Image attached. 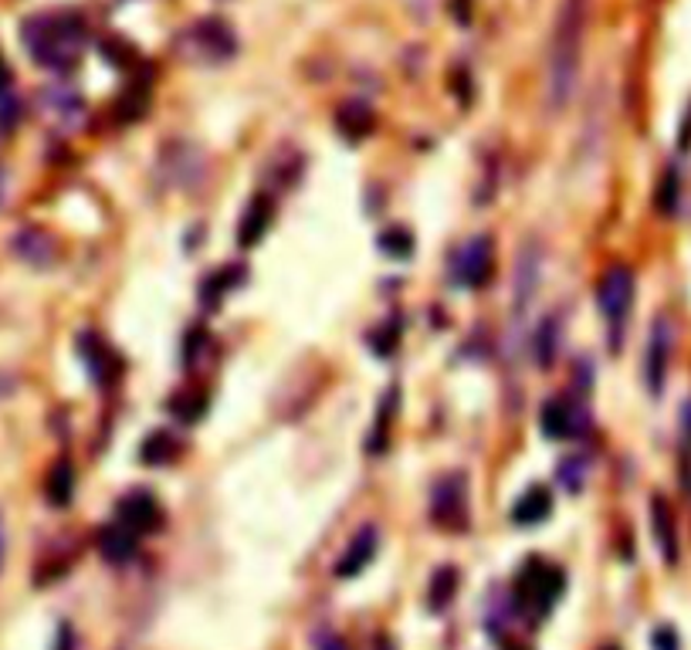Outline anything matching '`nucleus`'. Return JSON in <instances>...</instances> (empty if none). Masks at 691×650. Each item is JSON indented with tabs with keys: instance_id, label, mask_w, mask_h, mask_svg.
Masks as SVG:
<instances>
[{
	"instance_id": "obj_1",
	"label": "nucleus",
	"mask_w": 691,
	"mask_h": 650,
	"mask_svg": "<svg viewBox=\"0 0 691 650\" xmlns=\"http://www.w3.org/2000/svg\"><path fill=\"white\" fill-rule=\"evenodd\" d=\"M583 31H587V4H583V0H566L559 18H556V31H553V44H549L546 98H549L553 113L566 108L576 95L579 62H583Z\"/></svg>"
},
{
	"instance_id": "obj_2",
	"label": "nucleus",
	"mask_w": 691,
	"mask_h": 650,
	"mask_svg": "<svg viewBox=\"0 0 691 650\" xmlns=\"http://www.w3.org/2000/svg\"><path fill=\"white\" fill-rule=\"evenodd\" d=\"M24 48L41 69L72 72L85 51V21L78 14H34L21 28Z\"/></svg>"
},
{
	"instance_id": "obj_3",
	"label": "nucleus",
	"mask_w": 691,
	"mask_h": 650,
	"mask_svg": "<svg viewBox=\"0 0 691 650\" xmlns=\"http://www.w3.org/2000/svg\"><path fill=\"white\" fill-rule=\"evenodd\" d=\"M566 589V573L543 559H528L512 586V607L528 617H546Z\"/></svg>"
},
{
	"instance_id": "obj_4",
	"label": "nucleus",
	"mask_w": 691,
	"mask_h": 650,
	"mask_svg": "<svg viewBox=\"0 0 691 650\" xmlns=\"http://www.w3.org/2000/svg\"><path fill=\"white\" fill-rule=\"evenodd\" d=\"M634 292H637V282L627 264H610L604 271L600 289H597V305L610 325V349H620L624 322L630 318V308H634Z\"/></svg>"
},
{
	"instance_id": "obj_5",
	"label": "nucleus",
	"mask_w": 691,
	"mask_h": 650,
	"mask_svg": "<svg viewBox=\"0 0 691 650\" xmlns=\"http://www.w3.org/2000/svg\"><path fill=\"white\" fill-rule=\"evenodd\" d=\"M495 271V241L489 234H474L454 251L451 261V282L461 289H482L489 285Z\"/></svg>"
},
{
	"instance_id": "obj_6",
	"label": "nucleus",
	"mask_w": 691,
	"mask_h": 650,
	"mask_svg": "<svg viewBox=\"0 0 691 650\" xmlns=\"http://www.w3.org/2000/svg\"><path fill=\"white\" fill-rule=\"evenodd\" d=\"M180 48H187V54H193L200 62H228L238 51V38L221 18H203L193 28H187Z\"/></svg>"
},
{
	"instance_id": "obj_7",
	"label": "nucleus",
	"mask_w": 691,
	"mask_h": 650,
	"mask_svg": "<svg viewBox=\"0 0 691 650\" xmlns=\"http://www.w3.org/2000/svg\"><path fill=\"white\" fill-rule=\"evenodd\" d=\"M671 353H674V325L668 315H658L651 322V336H648V349H645V384L651 397H661L664 379L671 369Z\"/></svg>"
},
{
	"instance_id": "obj_8",
	"label": "nucleus",
	"mask_w": 691,
	"mask_h": 650,
	"mask_svg": "<svg viewBox=\"0 0 691 650\" xmlns=\"http://www.w3.org/2000/svg\"><path fill=\"white\" fill-rule=\"evenodd\" d=\"M431 515L448 532H461L468 525V481H464V474H444L435 484Z\"/></svg>"
},
{
	"instance_id": "obj_9",
	"label": "nucleus",
	"mask_w": 691,
	"mask_h": 650,
	"mask_svg": "<svg viewBox=\"0 0 691 650\" xmlns=\"http://www.w3.org/2000/svg\"><path fill=\"white\" fill-rule=\"evenodd\" d=\"M540 423H543L546 438L569 441V438H579V433H587L590 413H587V407L569 400V397H553V400H546V407L540 413Z\"/></svg>"
},
{
	"instance_id": "obj_10",
	"label": "nucleus",
	"mask_w": 691,
	"mask_h": 650,
	"mask_svg": "<svg viewBox=\"0 0 691 650\" xmlns=\"http://www.w3.org/2000/svg\"><path fill=\"white\" fill-rule=\"evenodd\" d=\"M159 167H164V177L174 187H184V190L203 180V156L190 143H170L164 156H159Z\"/></svg>"
},
{
	"instance_id": "obj_11",
	"label": "nucleus",
	"mask_w": 691,
	"mask_h": 650,
	"mask_svg": "<svg viewBox=\"0 0 691 650\" xmlns=\"http://www.w3.org/2000/svg\"><path fill=\"white\" fill-rule=\"evenodd\" d=\"M41 113L62 129H78L85 123V98L69 85H48L41 92Z\"/></svg>"
},
{
	"instance_id": "obj_12",
	"label": "nucleus",
	"mask_w": 691,
	"mask_h": 650,
	"mask_svg": "<svg viewBox=\"0 0 691 650\" xmlns=\"http://www.w3.org/2000/svg\"><path fill=\"white\" fill-rule=\"evenodd\" d=\"M116 522H123L136 535H146V532L159 528V522H164V509H159V502L149 492H129L116 505Z\"/></svg>"
},
{
	"instance_id": "obj_13",
	"label": "nucleus",
	"mask_w": 691,
	"mask_h": 650,
	"mask_svg": "<svg viewBox=\"0 0 691 650\" xmlns=\"http://www.w3.org/2000/svg\"><path fill=\"white\" fill-rule=\"evenodd\" d=\"M78 356H82L88 376L95 379L98 387H109L113 379H119V373H123L119 356H116L109 346H105L98 336H92V333H82V336H78Z\"/></svg>"
},
{
	"instance_id": "obj_14",
	"label": "nucleus",
	"mask_w": 691,
	"mask_h": 650,
	"mask_svg": "<svg viewBox=\"0 0 691 650\" xmlns=\"http://www.w3.org/2000/svg\"><path fill=\"white\" fill-rule=\"evenodd\" d=\"M377 546H380V532H377L374 525H363V528L353 535V542L346 546V553L339 556V563H336V576H339V579H353V576H359L369 563H374Z\"/></svg>"
},
{
	"instance_id": "obj_15",
	"label": "nucleus",
	"mask_w": 691,
	"mask_h": 650,
	"mask_svg": "<svg viewBox=\"0 0 691 650\" xmlns=\"http://www.w3.org/2000/svg\"><path fill=\"white\" fill-rule=\"evenodd\" d=\"M136 532L126 528L123 522H109L105 528H98L95 535V546H98V556L105 563H113V566H123L136 556Z\"/></svg>"
},
{
	"instance_id": "obj_16",
	"label": "nucleus",
	"mask_w": 691,
	"mask_h": 650,
	"mask_svg": "<svg viewBox=\"0 0 691 650\" xmlns=\"http://www.w3.org/2000/svg\"><path fill=\"white\" fill-rule=\"evenodd\" d=\"M272 217H275V200H272V197H264V193H258V197L248 203V210H244V217H241V224H238V241H241V248H254V244L264 238V231H269Z\"/></svg>"
},
{
	"instance_id": "obj_17",
	"label": "nucleus",
	"mask_w": 691,
	"mask_h": 650,
	"mask_svg": "<svg viewBox=\"0 0 691 650\" xmlns=\"http://www.w3.org/2000/svg\"><path fill=\"white\" fill-rule=\"evenodd\" d=\"M651 528H655V542H658V549H661V559L668 566H674L678 563V525H674L671 505L661 495L651 499Z\"/></svg>"
},
{
	"instance_id": "obj_18",
	"label": "nucleus",
	"mask_w": 691,
	"mask_h": 650,
	"mask_svg": "<svg viewBox=\"0 0 691 650\" xmlns=\"http://www.w3.org/2000/svg\"><path fill=\"white\" fill-rule=\"evenodd\" d=\"M11 251L34 268H48L51 261H55V238L38 231V228H24L11 238Z\"/></svg>"
},
{
	"instance_id": "obj_19",
	"label": "nucleus",
	"mask_w": 691,
	"mask_h": 650,
	"mask_svg": "<svg viewBox=\"0 0 691 650\" xmlns=\"http://www.w3.org/2000/svg\"><path fill=\"white\" fill-rule=\"evenodd\" d=\"M553 515V495L546 492L543 484L528 488V492L512 505V522L528 528V525H543L546 518Z\"/></svg>"
},
{
	"instance_id": "obj_20",
	"label": "nucleus",
	"mask_w": 691,
	"mask_h": 650,
	"mask_svg": "<svg viewBox=\"0 0 691 650\" xmlns=\"http://www.w3.org/2000/svg\"><path fill=\"white\" fill-rule=\"evenodd\" d=\"M339 133L346 136V139H353V143H359V139H366L369 133H374V126H377V119H374V108H369L366 102H346L343 108H339Z\"/></svg>"
},
{
	"instance_id": "obj_21",
	"label": "nucleus",
	"mask_w": 691,
	"mask_h": 650,
	"mask_svg": "<svg viewBox=\"0 0 691 650\" xmlns=\"http://www.w3.org/2000/svg\"><path fill=\"white\" fill-rule=\"evenodd\" d=\"M556 346H559V315H546L540 325H536V333H533V356L543 369L553 366L556 359Z\"/></svg>"
},
{
	"instance_id": "obj_22",
	"label": "nucleus",
	"mask_w": 691,
	"mask_h": 650,
	"mask_svg": "<svg viewBox=\"0 0 691 650\" xmlns=\"http://www.w3.org/2000/svg\"><path fill=\"white\" fill-rule=\"evenodd\" d=\"M177 454H180V444H177L174 433H167V430L149 433V438L143 441V448H139V458L146 464H153V468H164V464L177 461Z\"/></svg>"
},
{
	"instance_id": "obj_23",
	"label": "nucleus",
	"mask_w": 691,
	"mask_h": 650,
	"mask_svg": "<svg viewBox=\"0 0 691 650\" xmlns=\"http://www.w3.org/2000/svg\"><path fill=\"white\" fill-rule=\"evenodd\" d=\"M458 569L454 566H441L435 576H431V586H428V610L431 614H441L451 600H454V593H458Z\"/></svg>"
},
{
	"instance_id": "obj_24",
	"label": "nucleus",
	"mask_w": 691,
	"mask_h": 650,
	"mask_svg": "<svg viewBox=\"0 0 691 650\" xmlns=\"http://www.w3.org/2000/svg\"><path fill=\"white\" fill-rule=\"evenodd\" d=\"M72 495H75V471H72L69 461H59L48 474V502L65 509L72 502Z\"/></svg>"
},
{
	"instance_id": "obj_25",
	"label": "nucleus",
	"mask_w": 691,
	"mask_h": 650,
	"mask_svg": "<svg viewBox=\"0 0 691 650\" xmlns=\"http://www.w3.org/2000/svg\"><path fill=\"white\" fill-rule=\"evenodd\" d=\"M241 268H221L218 275H207V282L200 285V298L207 302V308H218V302L241 282Z\"/></svg>"
},
{
	"instance_id": "obj_26",
	"label": "nucleus",
	"mask_w": 691,
	"mask_h": 650,
	"mask_svg": "<svg viewBox=\"0 0 691 650\" xmlns=\"http://www.w3.org/2000/svg\"><path fill=\"white\" fill-rule=\"evenodd\" d=\"M394 407H397V390H390V394L384 397V403H380L377 427L369 430V444H366L369 454H380V451L387 448V441H390V423H394Z\"/></svg>"
},
{
	"instance_id": "obj_27",
	"label": "nucleus",
	"mask_w": 691,
	"mask_h": 650,
	"mask_svg": "<svg viewBox=\"0 0 691 650\" xmlns=\"http://www.w3.org/2000/svg\"><path fill=\"white\" fill-rule=\"evenodd\" d=\"M590 478V461L583 458V454H569V458H563L559 461V468H556V481L566 488V492H579L583 488V481Z\"/></svg>"
},
{
	"instance_id": "obj_28",
	"label": "nucleus",
	"mask_w": 691,
	"mask_h": 650,
	"mask_svg": "<svg viewBox=\"0 0 691 650\" xmlns=\"http://www.w3.org/2000/svg\"><path fill=\"white\" fill-rule=\"evenodd\" d=\"M170 413L184 423H197L207 413V394L203 390H184L170 400Z\"/></svg>"
},
{
	"instance_id": "obj_29",
	"label": "nucleus",
	"mask_w": 691,
	"mask_h": 650,
	"mask_svg": "<svg viewBox=\"0 0 691 650\" xmlns=\"http://www.w3.org/2000/svg\"><path fill=\"white\" fill-rule=\"evenodd\" d=\"M146 108H149V88L146 85H133V88H126L119 95L116 116H119V123H133V119H139L146 113Z\"/></svg>"
},
{
	"instance_id": "obj_30",
	"label": "nucleus",
	"mask_w": 691,
	"mask_h": 650,
	"mask_svg": "<svg viewBox=\"0 0 691 650\" xmlns=\"http://www.w3.org/2000/svg\"><path fill=\"white\" fill-rule=\"evenodd\" d=\"M377 244H380V251H384L387 258H410V254H413V234L404 231V228L384 231V234L377 238Z\"/></svg>"
},
{
	"instance_id": "obj_31",
	"label": "nucleus",
	"mask_w": 691,
	"mask_h": 650,
	"mask_svg": "<svg viewBox=\"0 0 691 650\" xmlns=\"http://www.w3.org/2000/svg\"><path fill=\"white\" fill-rule=\"evenodd\" d=\"M681 481L691 495V400L681 407Z\"/></svg>"
},
{
	"instance_id": "obj_32",
	"label": "nucleus",
	"mask_w": 691,
	"mask_h": 650,
	"mask_svg": "<svg viewBox=\"0 0 691 650\" xmlns=\"http://www.w3.org/2000/svg\"><path fill=\"white\" fill-rule=\"evenodd\" d=\"M678 193H681V187H678V170L671 167V170L664 174L661 187H658V207H661L664 213H671V210L678 207Z\"/></svg>"
},
{
	"instance_id": "obj_33",
	"label": "nucleus",
	"mask_w": 691,
	"mask_h": 650,
	"mask_svg": "<svg viewBox=\"0 0 691 650\" xmlns=\"http://www.w3.org/2000/svg\"><path fill=\"white\" fill-rule=\"evenodd\" d=\"M397 333H394V325H384V329H377L374 336H369V346H374L380 356H390L394 353V346H397Z\"/></svg>"
},
{
	"instance_id": "obj_34",
	"label": "nucleus",
	"mask_w": 691,
	"mask_h": 650,
	"mask_svg": "<svg viewBox=\"0 0 691 650\" xmlns=\"http://www.w3.org/2000/svg\"><path fill=\"white\" fill-rule=\"evenodd\" d=\"M102 51L109 54L113 65H133V62H129V59H133V48H129V44H123V41H105V44H102Z\"/></svg>"
},
{
	"instance_id": "obj_35",
	"label": "nucleus",
	"mask_w": 691,
	"mask_h": 650,
	"mask_svg": "<svg viewBox=\"0 0 691 650\" xmlns=\"http://www.w3.org/2000/svg\"><path fill=\"white\" fill-rule=\"evenodd\" d=\"M651 643H655V650H681L678 647V633L671 627H658L655 637H651Z\"/></svg>"
},
{
	"instance_id": "obj_36",
	"label": "nucleus",
	"mask_w": 691,
	"mask_h": 650,
	"mask_svg": "<svg viewBox=\"0 0 691 650\" xmlns=\"http://www.w3.org/2000/svg\"><path fill=\"white\" fill-rule=\"evenodd\" d=\"M200 346H203V329H190V336H187V346H184L187 366H193V363H197V356H200Z\"/></svg>"
},
{
	"instance_id": "obj_37",
	"label": "nucleus",
	"mask_w": 691,
	"mask_h": 650,
	"mask_svg": "<svg viewBox=\"0 0 691 650\" xmlns=\"http://www.w3.org/2000/svg\"><path fill=\"white\" fill-rule=\"evenodd\" d=\"M315 650H349V647H346V640H339L336 633L323 630V633L315 637Z\"/></svg>"
},
{
	"instance_id": "obj_38",
	"label": "nucleus",
	"mask_w": 691,
	"mask_h": 650,
	"mask_svg": "<svg viewBox=\"0 0 691 650\" xmlns=\"http://www.w3.org/2000/svg\"><path fill=\"white\" fill-rule=\"evenodd\" d=\"M4 92H11V69L4 62V54H0V95H4Z\"/></svg>"
},
{
	"instance_id": "obj_39",
	"label": "nucleus",
	"mask_w": 691,
	"mask_h": 650,
	"mask_svg": "<svg viewBox=\"0 0 691 650\" xmlns=\"http://www.w3.org/2000/svg\"><path fill=\"white\" fill-rule=\"evenodd\" d=\"M55 650H72V633H69V627L59 630V647H55Z\"/></svg>"
},
{
	"instance_id": "obj_40",
	"label": "nucleus",
	"mask_w": 691,
	"mask_h": 650,
	"mask_svg": "<svg viewBox=\"0 0 691 650\" xmlns=\"http://www.w3.org/2000/svg\"><path fill=\"white\" fill-rule=\"evenodd\" d=\"M4 553H8V532H4V518H0V566H4Z\"/></svg>"
},
{
	"instance_id": "obj_41",
	"label": "nucleus",
	"mask_w": 691,
	"mask_h": 650,
	"mask_svg": "<svg viewBox=\"0 0 691 650\" xmlns=\"http://www.w3.org/2000/svg\"><path fill=\"white\" fill-rule=\"evenodd\" d=\"M374 650H394V643H390V640H387V637H380V640H377V647H374Z\"/></svg>"
},
{
	"instance_id": "obj_42",
	"label": "nucleus",
	"mask_w": 691,
	"mask_h": 650,
	"mask_svg": "<svg viewBox=\"0 0 691 650\" xmlns=\"http://www.w3.org/2000/svg\"><path fill=\"white\" fill-rule=\"evenodd\" d=\"M604 650H620V647H604Z\"/></svg>"
}]
</instances>
